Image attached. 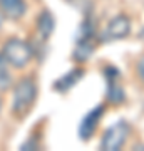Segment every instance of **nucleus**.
<instances>
[{"mask_svg": "<svg viewBox=\"0 0 144 151\" xmlns=\"http://www.w3.org/2000/svg\"><path fill=\"white\" fill-rule=\"evenodd\" d=\"M37 99V84L32 77H22L14 87L12 97V114L22 119L30 113L34 103Z\"/></svg>", "mask_w": 144, "mask_h": 151, "instance_id": "obj_1", "label": "nucleus"}, {"mask_svg": "<svg viewBox=\"0 0 144 151\" xmlns=\"http://www.w3.org/2000/svg\"><path fill=\"white\" fill-rule=\"evenodd\" d=\"M2 52L5 55V59L9 60V64L15 69L25 67L34 57V50L30 47V44H27L25 40L17 37L7 39L4 47H2Z\"/></svg>", "mask_w": 144, "mask_h": 151, "instance_id": "obj_2", "label": "nucleus"}, {"mask_svg": "<svg viewBox=\"0 0 144 151\" xmlns=\"http://www.w3.org/2000/svg\"><path fill=\"white\" fill-rule=\"evenodd\" d=\"M129 136V124L126 121H119L114 126H111L109 129L104 133L101 141V150L106 151H117L121 146L126 143Z\"/></svg>", "mask_w": 144, "mask_h": 151, "instance_id": "obj_3", "label": "nucleus"}, {"mask_svg": "<svg viewBox=\"0 0 144 151\" xmlns=\"http://www.w3.org/2000/svg\"><path fill=\"white\" fill-rule=\"evenodd\" d=\"M131 32V22L126 15H117L114 17L107 27L104 29V34H102V42H114V40H121V39H126Z\"/></svg>", "mask_w": 144, "mask_h": 151, "instance_id": "obj_4", "label": "nucleus"}, {"mask_svg": "<svg viewBox=\"0 0 144 151\" xmlns=\"http://www.w3.org/2000/svg\"><path fill=\"white\" fill-rule=\"evenodd\" d=\"M102 113H104V108L102 106H97V108L91 109L84 118L80 119L79 131L77 133H79V138L82 141H89L92 138V134L97 129V124H99V121L102 118Z\"/></svg>", "mask_w": 144, "mask_h": 151, "instance_id": "obj_5", "label": "nucleus"}, {"mask_svg": "<svg viewBox=\"0 0 144 151\" xmlns=\"http://www.w3.org/2000/svg\"><path fill=\"white\" fill-rule=\"evenodd\" d=\"M106 76H107V101L111 104H121L126 99L123 86L117 82L119 72L116 67H106Z\"/></svg>", "mask_w": 144, "mask_h": 151, "instance_id": "obj_6", "label": "nucleus"}, {"mask_svg": "<svg viewBox=\"0 0 144 151\" xmlns=\"http://www.w3.org/2000/svg\"><path fill=\"white\" fill-rule=\"evenodd\" d=\"M25 0H0V12L4 14L5 19L19 20L25 14Z\"/></svg>", "mask_w": 144, "mask_h": 151, "instance_id": "obj_7", "label": "nucleus"}, {"mask_svg": "<svg viewBox=\"0 0 144 151\" xmlns=\"http://www.w3.org/2000/svg\"><path fill=\"white\" fill-rule=\"evenodd\" d=\"M82 77H84V70L79 69V67H75L70 72H67L62 77H59L57 81L54 82L52 87H54V91H57V92H65V91H69L70 87H74Z\"/></svg>", "mask_w": 144, "mask_h": 151, "instance_id": "obj_8", "label": "nucleus"}, {"mask_svg": "<svg viewBox=\"0 0 144 151\" xmlns=\"http://www.w3.org/2000/svg\"><path fill=\"white\" fill-rule=\"evenodd\" d=\"M54 29H55L54 15L49 10H42L37 17V32H39V35H40V39H42V40H47V39L54 34Z\"/></svg>", "mask_w": 144, "mask_h": 151, "instance_id": "obj_9", "label": "nucleus"}, {"mask_svg": "<svg viewBox=\"0 0 144 151\" xmlns=\"http://www.w3.org/2000/svg\"><path fill=\"white\" fill-rule=\"evenodd\" d=\"M94 52V44L92 40H75V47H74V60L77 62H85Z\"/></svg>", "mask_w": 144, "mask_h": 151, "instance_id": "obj_10", "label": "nucleus"}, {"mask_svg": "<svg viewBox=\"0 0 144 151\" xmlns=\"http://www.w3.org/2000/svg\"><path fill=\"white\" fill-rule=\"evenodd\" d=\"M9 67H12V65L5 59L4 52L0 50V87L2 89H9L12 84V76H10V69Z\"/></svg>", "mask_w": 144, "mask_h": 151, "instance_id": "obj_11", "label": "nucleus"}, {"mask_svg": "<svg viewBox=\"0 0 144 151\" xmlns=\"http://www.w3.org/2000/svg\"><path fill=\"white\" fill-rule=\"evenodd\" d=\"M40 148V145H39V141L34 138V136H30L29 139L25 141V143H22L20 145V150L22 151H27V150H39Z\"/></svg>", "mask_w": 144, "mask_h": 151, "instance_id": "obj_12", "label": "nucleus"}, {"mask_svg": "<svg viewBox=\"0 0 144 151\" xmlns=\"http://www.w3.org/2000/svg\"><path fill=\"white\" fill-rule=\"evenodd\" d=\"M138 72H139V76H141V79L144 81V57L139 60V64H138Z\"/></svg>", "mask_w": 144, "mask_h": 151, "instance_id": "obj_13", "label": "nucleus"}, {"mask_svg": "<svg viewBox=\"0 0 144 151\" xmlns=\"http://www.w3.org/2000/svg\"><path fill=\"white\" fill-rule=\"evenodd\" d=\"M4 20H5V17H4V14L0 12V29H2V25H4Z\"/></svg>", "mask_w": 144, "mask_h": 151, "instance_id": "obj_14", "label": "nucleus"}, {"mask_svg": "<svg viewBox=\"0 0 144 151\" xmlns=\"http://www.w3.org/2000/svg\"><path fill=\"white\" fill-rule=\"evenodd\" d=\"M0 111H2V97H0Z\"/></svg>", "mask_w": 144, "mask_h": 151, "instance_id": "obj_15", "label": "nucleus"}, {"mask_svg": "<svg viewBox=\"0 0 144 151\" xmlns=\"http://www.w3.org/2000/svg\"><path fill=\"white\" fill-rule=\"evenodd\" d=\"M141 35H143V37H144V30H143V34H141Z\"/></svg>", "mask_w": 144, "mask_h": 151, "instance_id": "obj_16", "label": "nucleus"}, {"mask_svg": "<svg viewBox=\"0 0 144 151\" xmlns=\"http://www.w3.org/2000/svg\"><path fill=\"white\" fill-rule=\"evenodd\" d=\"M65 2H72V0H65Z\"/></svg>", "mask_w": 144, "mask_h": 151, "instance_id": "obj_17", "label": "nucleus"}]
</instances>
